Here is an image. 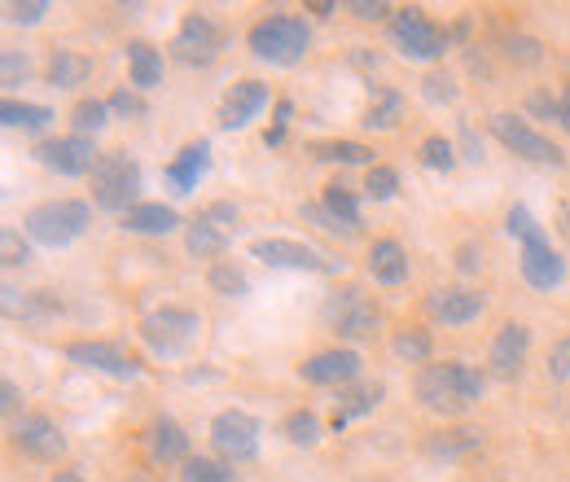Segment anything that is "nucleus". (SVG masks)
<instances>
[{"label": "nucleus", "mask_w": 570, "mask_h": 482, "mask_svg": "<svg viewBox=\"0 0 570 482\" xmlns=\"http://www.w3.org/2000/svg\"><path fill=\"white\" fill-rule=\"evenodd\" d=\"M504 53H509V58H522V62H535V58H540V45H535V40H509Z\"/></svg>", "instance_id": "53"}, {"label": "nucleus", "mask_w": 570, "mask_h": 482, "mask_svg": "<svg viewBox=\"0 0 570 482\" xmlns=\"http://www.w3.org/2000/svg\"><path fill=\"white\" fill-rule=\"evenodd\" d=\"M0 255H4L9 268H22V264L31 259V242H22V233L9 224V228L0 233Z\"/></svg>", "instance_id": "43"}, {"label": "nucleus", "mask_w": 570, "mask_h": 482, "mask_svg": "<svg viewBox=\"0 0 570 482\" xmlns=\"http://www.w3.org/2000/svg\"><path fill=\"white\" fill-rule=\"evenodd\" d=\"M413 391H417L422 409H430L434 416H461L483 400V377L461 360H443V364H426L417 373Z\"/></svg>", "instance_id": "1"}, {"label": "nucleus", "mask_w": 570, "mask_h": 482, "mask_svg": "<svg viewBox=\"0 0 570 482\" xmlns=\"http://www.w3.org/2000/svg\"><path fill=\"white\" fill-rule=\"evenodd\" d=\"M49 171H58V176H92V167H97V149H92V137H49V140H36V149H31Z\"/></svg>", "instance_id": "12"}, {"label": "nucleus", "mask_w": 570, "mask_h": 482, "mask_svg": "<svg viewBox=\"0 0 570 482\" xmlns=\"http://www.w3.org/2000/svg\"><path fill=\"white\" fill-rule=\"evenodd\" d=\"M549 373L558 377V382H570V338L553 346V355H549Z\"/></svg>", "instance_id": "49"}, {"label": "nucleus", "mask_w": 570, "mask_h": 482, "mask_svg": "<svg viewBox=\"0 0 570 482\" xmlns=\"http://www.w3.org/2000/svg\"><path fill=\"white\" fill-rule=\"evenodd\" d=\"M250 255L268 268H294V273H338L343 268L338 259L321 255L316 246L289 242V237H259V242H250Z\"/></svg>", "instance_id": "10"}, {"label": "nucleus", "mask_w": 570, "mask_h": 482, "mask_svg": "<svg viewBox=\"0 0 570 482\" xmlns=\"http://www.w3.org/2000/svg\"><path fill=\"white\" fill-rule=\"evenodd\" d=\"M368 276L377 285H386V289L409 281V255H404V246L395 237H382V242L368 246Z\"/></svg>", "instance_id": "22"}, {"label": "nucleus", "mask_w": 570, "mask_h": 482, "mask_svg": "<svg viewBox=\"0 0 570 482\" xmlns=\"http://www.w3.org/2000/svg\"><path fill=\"white\" fill-rule=\"evenodd\" d=\"M527 351H531V329H527V325H518V321L500 325V334L492 338V351H488L492 377L513 382V377L522 373V364H527Z\"/></svg>", "instance_id": "16"}, {"label": "nucleus", "mask_w": 570, "mask_h": 482, "mask_svg": "<svg viewBox=\"0 0 570 482\" xmlns=\"http://www.w3.org/2000/svg\"><path fill=\"white\" fill-rule=\"evenodd\" d=\"M212 443L228 465L250 461V456L259 452V421L250 413H242V409H224V413L212 421Z\"/></svg>", "instance_id": "11"}, {"label": "nucleus", "mask_w": 570, "mask_h": 482, "mask_svg": "<svg viewBox=\"0 0 570 482\" xmlns=\"http://www.w3.org/2000/svg\"><path fill=\"white\" fill-rule=\"evenodd\" d=\"M289 119H294V106L289 101H277V115H273V128H289Z\"/></svg>", "instance_id": "56"}, {"label": "nucleus", "mask_w": 570, "mask_h": 482, "mask_svg": "<svg viewBox=\"0 0 570 482\" xmlns=\"http://www.w3.org/2000/svg\"><path fill=\"white\" fill-rule=\"evenodd\" d=\"M391 45L409 58V62H439L448 49V31L434 27L422 9H400L391 18Z\"/></svg>", "instance_id": "7"}, {"label": "nucleus", "mask_w": 570, "mask_h": 482, "mask_svg": "<svg viewBox=\"0 0 570 482\" xmlns=\"http://www.w3.org/2000/svg\"><path fill=\"white\" fill-rule=\"evenodd\" d=\"M426 312L430 321H443V325H470L483 316V294L470 285H439L430 289Z\"/></svg>", "instance_id": "15"}, {"label": "nucleus", "mask_w": 570, "mask_h": 482, "mask_svg": "<svg viewBox=\"0 0 570 482\" xmlns=\"http://www.w3.org/2000/svg\"><path fill=\"white\" fill-rule=\"evenodd\" d=\"M347 13H356L360 22H377V18H386V13H391V4H382V0H373V4H368V0H352V4H347Z\"/></svg>", "instance_id": "50"}, {"label": "nucleus", "mask_w": 570, "mask_h": 482, "mask_svg": "<svg viewBox=\"0 0 570 482\" xmlns=\"http://www.w3.org/2000/svg\"><path fill=\"white\" fill-rule=\"evenodd\" d=\"M422 167H430V171H452L456 167V145L448 137H426L422 140Z\"/></svg>", "instance_id": "41"}, {"label": "nucleus", "mask_w": 570, "mask_h": 482, "mask_svg": "<svg viewBox=\"0 0 570 482\" xmlns=\"http://www.w3.org/2000/svg\"><path fill=\"white\" fill-rule=\"evenodd\" d=\"M88 75H92V58H88V53L58 49V53L49 58V83H53V88H79V83H88Z\"/></svg>", "instance_id": "28"}, {"label": "nucleus", "mask_w": 570, "mask_h": 482, "mask_svg": "<svg viewBox=\"0 0 570 482\" xmlns=\"http://www.w3.org/2000/svg\"><path fill=\"white\" fill-rule=\"evenodd\" d=\"M207 285H212L219 298H242V294H250V276L242 273L233 259H219L207 268Z\"/></svg>", "instance_id": "34"}, {"label": "nucleus", "mask_w": 570, "mask_h": 482, "mask_svg": "<svg viewBox=\"0 0 570 482\" xmlns=\"http://www.w3.org/2000/svg\"><path fill=\"white\" fill-rule=\"evenodd\" d=\"M4 13H9V22H27L31 27V22H40L49 13V4L45 0H9Z\"/></svg>", "instance_id": "45"}, {"label": "nucleus", "mask_w": 570, "mask_h": 482, "mask_svg": "<svg viewBox=\"0 0 570 482\" xmlns=\"http://www.w3.org/2000/svg\"><path fill=\"white\" fill-rule=\"evenodd\" d=\"M92 207L110 210V215H128V210L141 207V167L128 154L110 149V154L97 158V167H92Z\"/></svg>", "instance_id": "4"}, {"label": "nucleus", "mask_w": 570, "mask_h": 482, "mask_svg": "<svg viewBox=\"0 0 570 482\" xmlns=\"http://www.w3.org/2000/svg\"><path fill=\"white\" fill-rule=\"evenodd\" d=\"M364 194L373 198V203H391L395 194H400V176H395V167H368V176H364Z\"/></svg>", "instance_id": "40"}, {"label": "nucleus", "mask_w": 570, "mask_h": 482, "mask_svg": "<svg viewBox=\"0 0 570 482\" xmlns=\"http://www.w3.org/2000/svg\"><path fill=\"white\" fill-rule=\"evenodd\" d=\"M264 106H268V83H259V79H237V83L224 92L219 124H224V128H246Z\"/></svg>", "instance_id": "18"}, {"label": "nucleus", "mask_w": 570, "mask_h": 482, "mask_svg": "<svg viewBox=\"0 0 570 482\" xmlns=\"http://www.w3.org/2000/svg\"><path fill=\"white\" fill-rule=\"evenodd\" d=\"M180 482H233V465L207 461V456H189L185 470H180Z\"/></svg>", "instance_id": "39"}, {"label": "nucleus", "mask_w": 570, "mask_h": 482, "mask_svg": "<svg viewBox=\"0 0 570 482\" xmlns=\"http://www.w3.org/2000/svg\"><path fill=\"white\" fill-rule=\"evenodd\" d=\"M282 430L294 447H316V443H321V416L312 413V409H294V413L282 421Z\"/></svg>", "instance_id": "35"}, {"label": "nucleus", "mask_w": 570, "mask_h": 482, "mask_svg": "<svg viewBox=\"0 0 570 482\" xmlns=\"http://www.w3.org/2000/svg\"><path fill=\"white\" fill-rule=\"evenodd\" d=\"M312 158H321V163H368V167H377L373 163V149L364 145V140H316L312 145Z\"/></svg>", "instance_id": "32"}, {"label": "nucleus", "mask_w": 570, "mask_h": 482, "mask_svg": "<svg viewBox=\"0 0 570 482\" xmlns=\"http://www.w3.org/2000/svg\"><path fill=\"white\" fill-rule=\"evenodd\" d=\"M504 228H509V237H518V246H544L549 242V233L535 224V215L527 207H513L504 215Z\"/></svg>", "instance_id": "38"}, {"label": "nucleus", "mask_w": 570, "mask_h": 482, "mask_svg": "<svg viewBox=\"0 0 570 482\" xmlns=\"http://www.w3.org/2000/svg\"><path fill=\"white\" fill-rule=\"evenodd\" d=\"M203 219H212L215 228H219V224H237V207H233V203H212V207L203 210Z\"/></svg>", "instance_id": "52"}, {"label": "nucleus", "mask_w": 570, "mask_h": 482, "mask_svg": "<svg viewBox=\"0 0 570 482\" xmlns=\"http://www.w3.org/2000/svg\"><path fill=\"white\" fill-rule=\"evenodd\" d=\"M377 404H382V386H373V382H352V386H343L338 400H334V430H343L352 416H368Z\"/></svg>", "instance_id": "23"}, {"label": "nucleus", "mask_w": 570, "mask_h": 482, "mask_svg": "<svg viewBox=\"0 0 570 482\" xmlns=\"http://www.w3.org/2000/svg\"><path fill=\"white\" fill-rule=\"evenodd\" d=\"M307 13H316V18H334L338 4H334V0H307Z\"/></svg>", "instance_id": "55"}, {"label": "nucleus", "mask_w": 570, "mask_h": 482, "mask_svg": "<svg viewBox=\"0 0 570 482\" xmlns=\"http://www.w3.org/2000/svg\"><path fill=\"white\" fill-rule=\"evenodd\" d=\"M321 207L330 210L343 228H347V237H356L360 233V203L356 194L343 185V180H334V185H325V194H321Z\"/></svg>", "instance_id": "30"}, {"label": "nucleus", "mask_w": 570, "mask_h": 482, "mask_svg": "<svg viewBox=\"0 0 570 482\" xmlns=\"http://www.w3.org/2000/svg\"><path fill=\"white\" fill-rule=\"evenodd\" d=\"M92 224V207L79 203V198H53V203H40L22 215V233L27 242L36 246H49V250H62L71 246L75 237H83Z\"/></svg>", "instance_id": "2"}, {"label": "nucleus", "mask_w": 570, "mask_h": 482, "mask_svg": "<svg viewBox=\"0 0 570 482\" xmlns=\"http://www.w3.org/2000/svg\"><path fill=\"white\" fill-rule=\"evenodd\" d=\"M0 75H4V83H9V88H18V83L31 75V62H27V53H13V49H9V53L0 58Z\"/></svg>", "instance_id": "46"}, {"label": "nucleus", "mask_w": 570, "mask_h": 482, "mask_svg": "<svg viewBox=\"0 0 570 482\" xmlns=\"http://www.w3.org/2000/svg\"><path fill=\"white\" fill-rule=\"evenodd\" d=\"M558 106H562V128L570 132V83H567V92L558 97Z\"/></svg>", "instance_id": "58"}, {"label": "nucleus", "mask_w": 570, "mask_h": 482, "mask_svg": "<svg viewBox=\"0 0 570 482\" xmlns=\"http://www.w3.org/2000/svg\"><path fill=\"white\" fill-rule=\"evenodd\" d=\"M207 167H212V145H207V140H198V145H185V149L167 163V171H163V176H167V185H171L176 194H194Z\"/></svg>", "instance_id": "21"}, {"label": "nucleus", "mask_w": 570, "mask_h": 482, "mask_svg": "<svg viewBox=\"0 0 570 482\" xmlns=\"http://www.w3.org/2000/svg\"><path fill=\"white\" fill-rule=\"evenodd\" d=\"M391 351H395L400 360H409V364H422V368H426L430 351H434V343H430V329H400V334L391 338Z\"/></svg>", "instance_id": "37"}, {"label": "nucleus", "mask_w": 570, "mask_h": 482, "mask_svg": "<svg viewBox=\"0 0 570 482\" xmlns=\"http://www.w3.org/2000/svg\"><path fill=\"white\" fill-rule=\"evenodd\" d=\"M483 443V430H474V425H456V430H439L434 439H430V456H443V461H452V456H465V452H474Z\"/></svg>", "instance_id": "31"}, {"label": "nucleus", "mask_w": 570, "mask_h": 482, "mask_svg": "<svg viewBox=\"0 0 570 482\" xmlns=\"http://www.w3.org/2000/svg\"><path fill=\"white\" fill-rule=\"evenodd\" d=\"M518 273L522 281L531 285V289H558L562 281H567V259L544 242V246H522L518 250Z\"/></svg>", "instance_id": "17"}, {"label": "nucleus", "mask_w": 570, "mask_h": 482, "mask_svg": "<svg viewBox=\"0 0 570 482\" xmlns=\"http://www.w3.org/2000/svg\"><path fill=\"white\" fill-rule=\"evenodd\" d=\"M53 482H83V479H79L75 470H62V474H53Z\"/></svg>", "instance_id": "59"}, {"label": "nucleus", "mask_w": 570, "mask_h": 482, "mask_svg": "<svg viewBox=\"0 0 570 482\" xmlns=\"http://www.w3.org/2000/svg\"><path fill=\"white\" fill-rule=\"evenodd\" d=\"M219 53H224V27L212 13H185L171 36V58L185 67H212Z\"/></svg>", "instance_id": "8"}, {"label": "nucleus", "mask_w": 570, "mask_h": 482, "mask_svg": "<svg viewBox=\"0 0 570 482\" xmlns=\"http://www.w3.org/2000/svg\"><path fill=\"white\" fill-rule=\"evenodd\" d=\"M145 447H149V456H154L158 465H185V461H189V434H185V425L171 421V416H158V421L145 430Z\"/></svg>", "instance_id": "20"}, {"label": "nucleus", "mask_w": 570, "mask_h": 482, "mask_svg": "<svg viewBox=\"0 0 570 482\" xmlns=\"http://www.w3.org/2000/svg\"><path fill=\"white\" fill-rule=\"evenodd\" d=\"M106 124H110V101H101V97H83V101H75V110H71L75 137H97Z\"/></svg>", "instance_id": "33"}, {"label": "nucleus", "mask_w": 570, "mask_h": 482, "mask_svg": "<svg viewBox=\"0 0 570 482\" xmlns=\"http://www.w3.org/2000/svg\"><path fill=\"white\" fill-rule=\"evenodd\" d=\"M18 404H22V391H18L13 382H4V386H0V409H4V413H13Z\"/></svg>", "instance_id": "54"}, {"label": "nucleus", "mask_w": 570, "mask_h": 482, "mask_svg": "<svg viewBox=\"0 0 570 482\" xmlns=\"http://www.w3.org/2000/svg\"><path fill=\"white\" fill-rule=\"evenodd\" d=\"M0 124L4 128H22V132H45L53 124V110L49 106H36V101H4L0 106Z\"/></svg>", "instance_id": "29"}, {"label": "nucleus", "mask_w": 570, "mask_h": 482, "mask_svg": "<svg viewBox=\"0 0 570 482\" xmlns=\"http://www.w3.org/2000/svg\"><path fill=\"white\" fill-rule=\"evenodd\" d=\"M325 325H330L343 343H364V338L377 334L382 316H377L373 298H368L360 285H343V289H334V294L325 298Z\"/></svg>", "instance_id": "5"}, {"label": "nucleus", "mask_w": 570, "mask_h": 482, "mask_svg": "<svg viewBox=\"0 0 570 482\" xmlns=\"http://www.w3.org/2000/svg\"><path fill=\"white\" fill-rule=\"evenodd\" d=\"M558 228H562V237L570 242V203H562V207H558Z\"/></svg>", "instance_id": "57"}, {"label": "nucleus", "mask_w": 570, "mask_h": 482, "mask_svg": "<svg viewBox=\"0 0 570 482\" xmlns=\"http://www.w3.org/2000/svg\"><path fill=\"white\" fill-rule=\"evenodd\" d=\"M62 312V303L49 294V289H31V294H22V307L13 312L22 325H45V321H53Z\"/></svg>", "instance_id": "36"}, {"label": "nucleus", "mask_w": 570, "mask_h": 482, "mask_svg": "<svg viewBox=\"0 0 570 482\" xmlns=\"http://www.w3.org/2000/svg\"><path fill=\"white\" fill-rule=\"evenodd\" d=\"M400 119H404V92L400 88H373V101H368L360 124L368 132H391V128H400Z\"/></svg>", "instance_id": "24"}, {"label": "nucleus", "mask_w": 570, "mask_h": 482, "mask_svg": "<svg viewBox=\"0 0 570 482\" xmlns=\"http://www.w3.org/2000/svg\"><path fill=\"white\" fill-rule=\"evenodd\" d=\"M128 70H132V88L149 92V88L163 83V53L154 45H145V40H132L128 45Z\"/></svg>", "instance_id": "26"}, {"label": "nucleus", "mask_w": 570, "mask_h": 482, "mask_svg": "<svg viewBox=\"0 0 570 482\" xmlns=\"http://www.w3.org/2000/svg\"><path fill=\"white\" fill-rule=\"evenodd\" d=\"M106 101H110V115H119V119H145V101L137 88H115Z\"/></svg>", "instance_id": "44"}, {"label": "nucleus", "mask_w": 570, "mask_h": 482, "mask_svg": "<svg viewBox=\"0 0 570 482\" xmlns=\"http://www.w3.org/2000/svg\"><path fill=\"white\" fill-rule=\"evenodd\" d=\"M360 368H364V360H360L352 346H334V351H321V355H312L303 368H298V377L303 382H312V386H352L360 377Z\"/></svg>", "instance_id": "14"}, {"label": "nucleus", "mask_w": 570, "mask_h": 482, "mask_svg": "<svg viewBox=\"0 0 570 482\" xmlns=\"http://www.w3.org/2000/svg\"><path fill=\"white\" fill-rule=\"evenodd\" d=\"M312 45V27L298 18V13H268L250 27V53L268 67H294L303 62Z\"/></svg>", "instance_id": "3"}, {"label": "nucleus", "mask_w": 570, "mask_h": 482, "mask_svg": "<svg viewBox=\"0 0 570 482\" xmlns=\"http://www.w3.org/2000/svg\"><path fill=\"white\" fill-rule=\"evenodd\" d=\"M422 92L434 106H448V101H456V79L448 70H430L426 79H422Z\"/></svg>", "instance_id": "42"}, {"label": "nucleus", "mask_w": 570, "mask_h": 482, "mask_svg": "<svg viewBox=\"0 0 570 482\" xmlns=\"http://www.w3.org/2000/svg\"><path fill=\"white\" fill-rule=\"evenodd\" d=\"M456 268L470 276V273H479L483 268V250L474 246V242H465V246H456Z\"/></svg>", "instance_id": "51"}, {"label": "nucleus", "mask_w": 570, "mask_h": 482, "mask_svg": "<svg viewBox=\"0 0 570 482\" xmlns=\"http://www.w3.org/2000/svg\"><path fill=\"white\" fill-rule=\"evenodd\" d=\"M198 329H203L198 312H189V307H158V312H149L141 321V343L154 355H180V351L194 346Z\"/></svg>", "instance_id": "6"}, {"label": "nucleus", "mask_w": 570, "mask_h": 482, "mask_svg": "<svg viewBox=\"0 0 570 482\" xmlns=\"http://www.w3.org/2000/svg\"><path fill=\"white\" fill-rule=\"evenodd\" d=\"M303 219H312V224H321L325 233H343V237H347V228H343V224H338V219H334L330 210L321 207V203H303Z\"/></svg>", "instance_id": "48"}, {"label": "nucleus", "mask_w": 570, "mask_h": 482, "mask_svg": "<svg viewBox=\"0 0 570 482\" xmlns=\"http://www.w3.org/2000/svg\"><path fill=\"white\" fill-rule=\"evenodd\" d=\"M67 360L83 364L92 373H110V377H137V360H128L115 343H71Z\"/></svg>", "instance_id": "19"}, {"label": "nucleus", "mask_w": 570, "mask_h": 482, "mask_svg": "<svg viewBox=\"0 0 570 482\" xmlns=\"http://www.w3.org/2000/svg\"><path fill=\"white\" fill-rule=\"evenodd\" d=\"M13 443H18L22 456L45 461V465H53V461L67 456V439H62V430L40 413H27L22 421H13Z\"/></svg>", "instance_id": "13"}, {"label": "nucleus", "mask_w": 570, "mask_h": 482, "mask_svg": "<svg viewBox=\"0 0 570 482\" xmlns=\"http://www.w3.org/2000/svg\"><path fill=\"white\" fill-rule=\"evenodd\" d=\"M527 110L540 115V119L562 124V106H558V97H549V92H531V97H527Z\"/></svg>", "instance_id": "47"}, {"label": "nucleus", "mask_w": 570, "mask_h": 482, "mask_svg": "<svg viewBox=\"0 0 570 482\" xmlns=\"http://www.w3.org/2000/svg\"><path fill=\"white\" fill-rule=\"evenodd\" d=\"M492 137L504 145V149H513L518 158H527V163H549V167H562L567 163V154L553 145V140L544 137V132H535L522 115H513V110H500L492 115Z\"/></svg>", "instance_id": "9"}, {"label": "nucleus", "mask_w": 570, "mask_h": 482, "mask_svg": "<svg viewBox=\"0 0 570 482\" xmlns=\"http://www.w3.org/2000/svg\"><path fill=\"white\" fill-rule=\"evenodd\" d=\"M185 250H189L194 259H215V264H219V255L228 250V233L198 215V219L185 228Z\"/></svg>", "instance_id": "27"}, {"label": "nucleus", "mask_w": 570, "mask_h": 482, "mask_svg": "<svg viewBox=\"0 0 570 482\" xmlns=\"http://www.w3.org/2000/svg\"><path fill=\"white\" fill-rule=\"evenodd\" d=\"M176 224H180L176 207H163V203H141L137 210L124 215V228L128 233H141V237H167Z\"/></svg>", "instance_id": "25"}]
</instances>
